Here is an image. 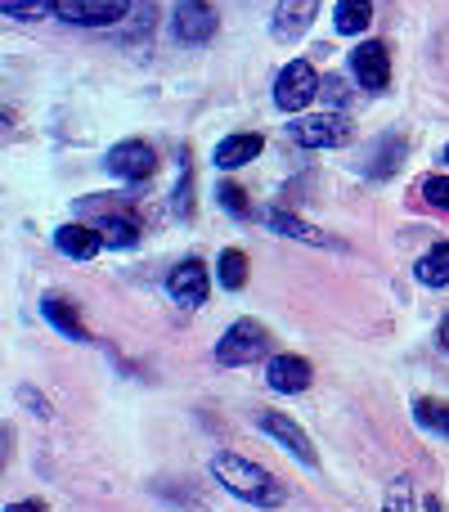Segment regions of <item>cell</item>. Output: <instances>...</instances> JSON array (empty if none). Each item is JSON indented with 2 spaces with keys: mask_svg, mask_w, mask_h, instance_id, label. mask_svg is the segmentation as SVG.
<instances>
[{
  "mask_svg": "<svg viewBox=\"0 0 449 512\" xmlns=\"http://www.w3.org/2000/svg\"><path fill=\"white\" fill-rule=\"evenodd\" d=\"M212 477L221 481V486L234 499H243V504H252V508H279V504H288V486H283V481L274 477L270 468L243 459V454L221 450L212 459Z\"/></svg>",
  "mask_w": 449,
  "mask_h": 512,
  "instance_id": "obj_1",
  "label": "cell"
},
{
  "mask_svg": "<svg viewBox=\"0 0 449 512\" xmlns=\"http://www.w3.org/2000/svg\"><path fill=\"white\" fill-rule=\"evenodd\" d=\"M270 351V328L261 319H238V324L225 328V337L216 342V364L225 369H238V364H252Z\"/></svg>",
  "mask_w": 449,
  "mask_h": 512,
  "instance_id": "obj_2",
  "label": "cell"
},
{
  "mask_svg": "<svg viewBox=\"0 0 449 512\" xmlns=\"http://www.w3.org/2000/svg\"><path fill=\"white\" fill-rule=\"evenodd\" d=\"M319 72L310 68L306 59H292L288 68L274 77V104L283 108V113H306L310 104H315V95H319Z\"/></svg>",
  "mask_w": 449,
  "mask_h": 512,
  "instance_id": "obj_3",
  "label": "cell"
},
{
  "mask_svg": "<svg viewBox=\"0 0 449 512\" xmlns=\"http://www.w3.org/2000/svg\"><path fill=\"white\" fill-rule=\"evenodd\" d=\"M135 9V0H50V14L77 27H113Z\"/></svg>",
  "mask_w": 449,
  "mask_h": 512,
  "instance_id": "obj_4",
  "label": "cell"
},
{
  "mask_svg": "<svg viewBox=\"0 0 449 512\" xmlns=\"http://www.w3.org/2000/svg\"><path fill=\"white\" fill-rule=\"evenodd\" d=\"M288 135H292V144H301V149H342V144L351 140V126H346L337 113H315V117L288 122Z\"/></svg>",
  "mask_w": 449,
  "mask_h": 512,
  "instance_id": "obj_5",
  "label": "cell"
},
{
  "mask_svg": "<svg viewBox=\"0 0 449 512\" xmlns=\"http://www.w3.org/2000/svg\"><path fill=\"white\" fill-rule=\"evenodd\" d=\"M256 427H261L270 441H279L283 450H292L306 468H319V454H315V445H310V436H306V427L297 423V418H288V414H279V409H265L261 418H256Z\"/></svg>",
  "mask_w": 449,
  "mask_h": 512,
  "instance_id": "obj_6",
  "label": "cell"
},
{
  "mask_svg": "<svg viewBox=\"0 0 449 512\" xmlns=\"http://www.w3.org/2000/svg\"><path fill=\"white\" fill-rule=\"evenodd\" d=\"M171 36L180 45H207L216 36V9L207 0H180L171 14Z\"/></svg>",
  "mask_w": 449,
  "mask_h": 512,
  "instance_id": "obj_7",
  "label": "cell"
},
{
  "mask_svg": "<svg viewBox=\"0 0 449 512\" xmlns=\"http://www.w3.org/2000/svg\"><path fill=\"white\" fill-rule=\"evenodd\" d=\"M158 171V153L144 140H122L108 149V176L117 180H149Z\"/></svg>",
  "mask_w": 449,
  "mask_h": 512,
  "instance_id": "obj_8",
  "label": "cell"
},
{
  "mask_svg": "<svg viewBox=\"0 0 449 512\" xmlns=\"http://www.w3.org/2000/svg\"><path fill=\"white\" fill-rule=\"evenodd\" d=\"M351 72L364 90H387L391 86V50L382 41H360L351 50Z\"/></svg>",
  "mask_w": 449,
  "mask_h": 512,
  "instance_id": "obj_9",
  "label": "cell"
},
{
  "mask_svg": "<svg viewBox=\"0 0 449 512\" xmlns=\"http://www.w3.org/2000/svg\"><path fill=\"white\" fill-rule=\"evenodd\" d=\"M167 292H171V301H180V306H203L207 301V292H212V274H207V265L203 261H180L176 270L167 274Z\"/></svg>",
  "mask_w": 449,
  "mask_h": 512,
  "instance_id": "obj_10",
  "label": "cell"
},
{
  "mask_svg": "<svg viewBox=\"0 0 449 512\" xmlns=\"http://www.w3.org/2000/svg\"><path fill=\"white\" fill-rule=\"evenodd\" d=\"M265 382H270V391H279V396H297V391H306L310 382H315V369H310L306 355H270Z\"/></svg>",
  "mask_w": 449,
  "mask_h": 512,
  "instance_id": "obj_11",
  "label": "cell"
},
{
  "mask_svg": "<svg viewBox=\"0 0 449 512\" xmlns=\"http://www.w3.org/2000/svg\"><path fill=\"white\" fill-rule=\"evenodd\" d=\"M315 14H319V0H279L274 18H270V32L279 36V41H297V36L310 32Z\"/></svg>",
  "mask_w": 449,
  "mask_h": 512,
  "instance_id": "obj_12",
  "label": "cell"
},
{
  "mask_svg": "<svg viewBox=\"0 0 449 512\" xmlns=\"http://www.w3.org/2000/svg\"><path fill=\"white\" fill-rule=\"evenodd\" d=\"M261 149H265V135L234 131V135H225V140L216 144V167H221V171H238V167H247L252 158H261Z\"/></svg>",
  "mask_w": 449,
  "mask_h": 512,
  "instance_id": "obj_13",
  "label": "cell"
},
{
  "mask_svg": "<svg viewBox=\"0 0 449 512\" xmlns=\"http://www.w3.org/2000/svg\"><path fill=\"white\" fill-rule=\"evenodd\" d=\"M54 248L63 256H72V261H95L104 252V239H99L95 225H59L54 230Z\"/></svg>",
  "mask_w": 449,
  "mask_h": 512,
  "instance_id": "obj_14",
  "label": "cell"
},
{
  "mask_svg": "<svg viewBox=\"0 0 449 512\" xmlns=\"http://www.w3.org/2000/svg\"><path fill=\"white\" fill-rule=\"evenodd\" d=\"M41 315L50 319V324L59 328L63 337H72V342H86V337H90V333H86V324H81V319H77V310H72L63 297H54V292L41 301Z\"/></svg>",
  "mask_w": 449,
  "mask_h": 512,
  "instance_id": "obj_15",
  "label": "cell"
},
{
  "mask_svg": "<svg viewBox=\"0 0 449 512\" xmlns=\"http://www.w3.org/2000/svg\"><path fill=\"white\" fill-rule=\"evenodd\" d=\"M265 225H270L274 234H288V239H301V243H328L324 234L315 230V225H306L301 221V216H292V212H283V207H270V212H265Z\"/></svg>",
  "mask_w": 449,
  "mask_h": 512,
  "instance_id": "obj_16",
  "label": "cell"
},
{
  "mask_svg": "<svg viewBox=\"0 0 449 512\" xmlns=\"http://www.w3.org/2000/svg\"><path fill=\"white\" fill-rule=\"evenodd\" d=\"M333 23L342 36H360L364 27L373 23V0H337Z\"/></svg>",
  "mask_w": 449,
  "mask_h": 512,
  "instance_id": "obj_17",
  "label": "cell"
},
{
  "mask_svg": "<svg viewBox=\"0 0 449 512\" xmlns=\"http://www.w3.org/2000/svg\"><path fill=\"white\" fill-rule=\"evenodd\" d=\"M95 230H99V239H104V248H135V243H140V225H135L131 216H108Z\"/></svg>",
  "mask_w": 449,
  "mask_h": 512,
  "instance_id": "obj_18",
  "label": "cell"
},
{
  "mask_svg": "<svg viewBox=\"0 0 449 512\" xmlns=\"http://www.w3.org/2000/svg\"><path fill=\"white\" fill-rule=\"evenodd\" d=\"M418 283H427V288H445L449 283V243H436L432 252L418 261Z\"/></svg>",
  "mask_w": 449,
  "mask_h": 512,
  "instance_id": "obj_19",
  "label": "cell"
},
{
  "mask_svg": "<svg viewBox=\"0 0 449 512\" xmlns=\"http://www.w3.org/2000/svg\"><path fill=\"white\" fill-rule=\"evenodd\" d=\"M414 418H418V427H427V432L449 436V400H432V396H423V400L414 405Z\"/></svg>",
  "mask_w": 449,
  "mask_h": 512,
  "instance_id": "obj_20",
  "label": "cell"
},
{
  "mask_svg": "<svg viewBox=\"0 0 449 512\" xmlns=\"http://www.w3.org/2000/svg\"><path fill=\"white\" fill-rule=\"evenodd\" d=\"M216 279H221L229 292H238L247 283V256L238 252V248H225L221 261H216Z\"/></svg>",
  "mask_w": 449,
  "mask_h": 512,
  "instance_id": "obj_21",
  "label": "cell"
},
{
  "mask_svg": "<svg viewBox=\"0 0 449 512\" xmlns=\"http://www.w3.org/2000/svg\"><path fill=\"white\" fill-rule=\"evenodd\" d=\"M382 512H414V486H409V477L391 481L387 499H382Z\"/></svg>",
  "mask_w": 449,
  "mask_h": 512,
  "instance_id": "obj_22",
  "label": "cell"
},
{
  "mask_svg": "<svg viewBox=\"0 0 449 512\" xmlns=\"http://www.w3.org/2000/svg\"><path fill=\"white\" fill-rule=\"evenodd\" d=\"M0 9H5L9 18H45L50 14V0H0Z\"/></svg>",
  "mask_w": 449,
  "mask_h": 512,
  "instance_id": "obj_23",
  "label": "cell"
},
{
  "mask_svg": "<svg viewBox=\"0 0 449 512\" xmlns=\"http://www.w3.org/2000/svg\"><path fill=\"white\" fill-rule=\"evenodd\" d=\"M216 198H221L225 212H234V216H252V203H247V194L234 185V180H225V185L216 189Z\"/></svg>",
  "mask_w": 449,
  "mask_h": 512,
  "instance_id": "obj_24",
  "label": "cell"
},
{
  "mask_svg": "<svg viewBox=\"0 0 449 512\" xmlns=\"http://www.w3.org/2000/svg\"><path fill=\"white\" fill-rule=\"evenodd\" d=\"M423 198L432 207H441V212H449V176H427L423 180Z\"/></svg>",
  "mask_w": 449,
  "mask_h": 512,
  "instance_id": "obj_25",
  "label": "cell"
},
{
  "mask_svg": "<svg viewBox=\"0 0 449 512\" xmlns=\"http://www.w3.org/2000/svg\"><path fill=\"white\" fill-rule=\"evenodd\" d=\"M176 212H180V216L194 212V176H189V171L180 176V185H176Z\"/></svg>",
  "mask_w": 449,
  "mask_h": 512,
  "instance_id": "obj_26",
  "label": "cell"
},
{
  "mask_svg": "<svg viewBox=\"0 0 449 512\" xmlns=\"http://www.w3.org/2000/svg\"><path fill=\"white\" fill-rule=\"evenodd\" d=\"M23 400L32 405V414H36V418H50V405H45L41 396H32V387H23Z\"/></svg>",
  "mask_w": 449,
  "mask_h": 512,
  "instance_id": "obj_27",
  "label": "cell"
},
{
  "mask_svg": "<svg viewBox=\"0 0 449 512\" xmlns=\"http://www.w3.org/2000/svg\"><path fill=\"white\" fill-rule=\"evenodd\" d=\"M342 86H346L342 77H328V81H324V95H328V99H337V104H342V99H346V90H342Z\"/></svg>",
  "mask_w": 449,
  "mask_h": 512,
  "instance_id": "obj_28",
  "label": "cell"
},
{
  "mask_svg": "<svg viewBox=\"0 0 449 512\" xmlns=\"http://www.w3.org/2000/svg\"><path fill=\"white\" fill-rule=\"evenodd\" d=\"M5 512H45V504H36V499H23V504H9Z\"/></svg>",
  "mask_w": 449,
  "mask_h": 512,
  "instance_id": "obj_29",
  "label": "cell"
},
{
  "mask_svg": "<svg viewBox=\"0 0 449 512\" xmlns=\"http://www.w3.org/2000/svg\"><path fill=\"white\" fill-rule=\"evenodd\" d=\"M436 342H441V351H449V315L441 319V328H436Z\"/></svg>",
  "mask_w": 449,
  "mask_h": 512,
  "instance_id": "obj_30",
  "label": "cell"
},
{
  "mask_svg": "<svg viewBox=\"0 0 449 512\" xmlns=\"http://www.w3.org/2000/svg\"><path fill=\"white\" fill-rule=\"evenodd\" d=\"M445 162H449V144H445Z\"/></svg>",
  "mask_w": 449,
  "mask_h": 512,
  "instance_id": "obj_31",
  "label": "cell"
}]
</instances>
